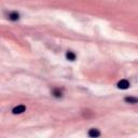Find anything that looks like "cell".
Wrapping results in <instances>:
<instances>
[{
  "label": "cell",
  "instance_id": "1",
  "mask_svg": "<svg viewBox=\"0 0 138 138\" xmlns=\"http://www.w3.org/2000/svg\"><path fill=\"white\" fill-rule=\"evenodd\" d=\"M25 110H26V107L25 106H24V105H18V106L13 108L12 112L14 113V114H21V113L25 112Z\"/></svg>",
  "mask_w": 138,
  "mask_h": 138
},
{
  "label": "cell",
  "instance_id": "2",
  "mask_svg": "<svg viewBox=\"0 0 138 138\" xmlns=\"http://www.w3.org/2000/svg\"><path fill=\"white\" fill-rule=\"evenodd\" d=\"M129 86H130V83L127 80H121L118 83V87L121 88V90H126V88H129Z\"/></svg>",
  "mask_w": 138,
  "mask_h": 138
},
{
  "label": "cell",
  "instance_id": "3",
  "mask_svg": "<svg viewBox=\"0 0 138 138\" xmlns=\"http://www.w3.org/2000/svg\"><path fill=\"white\" fill-rule=\"evenodd\" d=\"M99 135H100V132L97 129H92V130H90V132H88V136L90 137H98Z\"/></svg>",
  "mask_w": 138,
  "mask_h": 138
},
{
  "label": "cell",
  "instance_id": "4",
  "mask_svg": "<svg viewBox=\"0 0 138 138\" xmlns=\"http://www.w3.org/2000/svg\"><path fill=\"white\" fill-rule=\"evenodd\" d=\"M9 18L11 19V21H17L19 18V14L17 12H12L9 14Z\"/></svg>",
  "mask_w": 138,
  "mask_h": 138
},
{
  "label": "cell",
  "instance_id": "5",
  "mask_svg": "<svg viewBox=\"0 0 138 138\" xmlns=\"http://www.w3.org/2000/svg\"><path fill=\"white\" fill-rule=\"evenodd\" d=\"M66 57L68 58L69 61H75L76 60V54L75 53H72V52H67V54H66Z\"/></svg>",
  "mask_w": 138,
  "mask_h": 138
},
{
  "label": "cell",
  "instance_id": "6",
  "mask_svg": "<svg viewBox=\"0 0 138 138\" xmlns=\"http://www.w3.org/2000/svg\"><path fill=\"white\" fill-rule=\"evenodd\" d=\"M125 101L126 102H129V103H137V98H135V97H126L125 98Z\"/></svg>",
  "mask_w": 138,
  "mask_h": 138
},
{
  "label": "cell",
  "instance_id": "7",
  "mask_svg": "<svg viewBox=\"0 0 138 138\" xmlns=\"http://www.w3.org/2000/svg\"><path fill=\"white\" fill-rule=\"evenodd\" d=\"M53 95L55 97H62V92L61 90H54L53 91Z\"/></svg>",
  "mask_w": 138,
  "mask_h": 138
}]
</instances>
